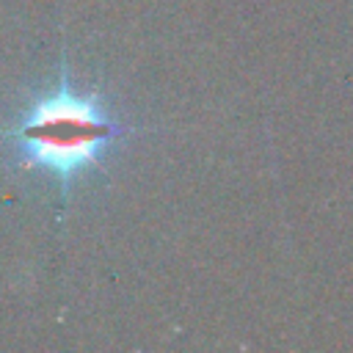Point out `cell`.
Listing matches in <instances>:
<instances>
[{
  "instance_id": "cell-1",
  "label": "cell",
  "mask_w": 353,
  "mask_h": 353,
  "mask_svg": "<svg viewBox=\"0 0 353 353\" xmlns=\"http://www.w3.org/2000/svg\"><path fill=\"white\" fill-rule=\"evenodd\" d=\"M124 132L97 102V97L74 94L66 74L61 85L41 97L8 138L25 168H44L61 179L94 165L99 154Z\"/></svg>"
}]
</instances>
